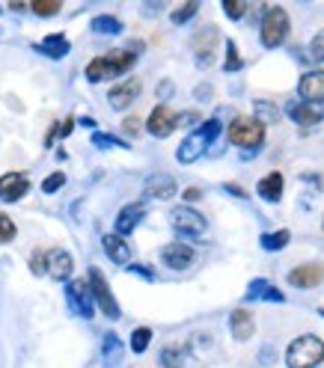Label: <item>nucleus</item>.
<instances>
[{"mask_svg": "<svg viewBox=\"0 0 324 368\" xmlns=\"http://www.w3.org/2000/svg\"><path fill=\"white\" fill-rule=\"evenodd\" d=\"M220 131H223V122H220V119H208L199 131L188 134V137H184V143H179V151H176L179 163H194V161H199V158H203L205 151H208V143H215V139L220 137Z\"/></svg>", "mask_w": 324, "mask_h": 368, "instance_id": "1", "label": "nucleus"}, {"mask_svg": "<svg viewBox=\"0 0 324 368\" xmlns=\"http://www.w3.org/2000/svg\"><path fill=\"white\" fill-rule=\"evenodd\" d=\"M134 60H137V50H114V54H107V57H95L90 66H86V81L98 83L107 78H119V74L131 71Z\"/></svg>", "mask_w": 324, "mask_h": 368, "instance_id": "2", "label": "nucleus"}, {"mask_svg": "<svg viewBox=\"0 0 324 368\" xmlns=\"http://www.w3.org/2000/svg\"><path fill=\"white\" fill-rule=\"evenodd\" d=\"M285 362L289 368H316L324 362V341L316 336H301L295 339L289 350H285Z\"/></svg>", "mask_w": 324, "mask_h": 368, "instance_id": "3", "label": "nucleus"}, {"mask_svg": "<svg viewBox=\"0 0 324 368\" xmlns=\"http://www.w3.org/2000/svg\"><path fill=\"white\" fill-rule=\"evenodd\" d=\"M259 36H262V45H265V48H280L285 42V36H289V12H285L283 6L265 9Z\"/></svg>", "mask_w": 324, "mask_h": 368, "instance_id": "4", "label": "nucleus"}, {"mask_svg": "<svg viewBox=\"0 0 324 368\" xmlns=\"http://www.w3.org/2000/svg\"><path fill=\"white\" fill-rule=\"evenodd\" d=\"M229 143L241 146L244 151H256L262 143H265V125L256 122V119H232L229 125Z\"/></svg>", "mask_w": 324, "mask_h": 368, "instance_id": "5", "label": "nucleus"}, {"mask_svg": "<svg viewBox=\"0 0 324 368\" xmlns=\"http://www.w3.org/2000/svg\"><path fill=\"white\" fill-rule=\"evenodd\" d=\"M86 285H90V294H93V300L98 303V309H102L110 321H116L122 312H119V303H116V297H114V291H110L104 273L98 271V268H90V279H86Z\"/></svg>", "mask_w": 324, "mask_h": 368, "instance_id": "6", "label": "nucleus"}, {"mask_svg": "<svg viewBox=\"0 0 324 368\" xmlns=\"http://www.w3.org/2000/svg\"><path fill=\"white\" fill-rule=\"evenodd\" d=\"M170 226H173V229H176L179 235H191V238L203 235V232L208 229V223H205L203 214L194 211V208H188V205H179V208L170 211Z\"/></svg>", "mask_w": 324, "mask_h": 368, "instance_id": "7", "label": "nucleus"}, {"mask_svg": "<svg viewBox=\"0 0 324 368\" xmlns=\"http://www.w3.org/2000/svg\"><path fill=\"white\" fill-rule=\"evenodd\" d=\"M66 300H69V309L81 318H93L95 306H93V294H90V285L83 279H69L66 285Z\"/></svg>", "mask_w": 324, "mask_h": 368, "instance_id": "8", "label": "nucleus"}, {"mask_svg": "<svg viewBox=\"0 0 324 368\" xmlns=\"http://www.w3.org/2000/svg\"><path fill=\"white\" fill-rule=\"evenodd\" d=\"M176 125H179V116H176V113H173L167 104H158L152 113H149L146 131L152 134V137H170L173 131H176Z\"/></svg>", "mask_w": 324, "mask_h": 368, "instance_id": "9", "label": "nucleus"}, {"mask_svg": "<svg viewBox=\"0 0 324 368\" xmlns=\"http://www.w3.org/2000/svg\"><path fill=\"white\" fill-rule=\"evenodd\" d=\"M161 261L167 264L170 271H188L191 264L196 261V252L188 247V244H167V247H161Z\"/></svg>", "mask_w": 324, "mask_h": 368, "instance_id": "10", "label": "nucleus"}, {"mask_svg": "<svg viewBox=\"0 0 324 368\" xmlns=\"http://www.w3.org/2000/svg\"><path fill=\"white\" fill-rule=\"evenodd\" d=\"M321 279H324V268H321V264H316V261H309V264H297L295 271H289V285L304 288V291L321 285Z\"/></svg>", "mask_w": 324, "mask_h": 368, "instance_id": "11", "label": "nucleus"}, {"mask_svg": "<svg viewBox=\"0 0 324 368\" xmlns=\"http://www.w3.org/2000/svg\"><path fill=\"white\" fill-rule=\"evenodd\" d=\"M74 271V261L66 250H51L45 256V273H51V279H60V282H69Z\"/></svg>", "mask_w": 324, "mask_h": 368, "instance_id": "12", "label": "nucleus"}, {"mask_svg": "<svg viewBox=\"0 0 324 368\" xmlns=\"http://www.w3.org/2000/svg\"><path fill=\"white\" fill-rule=\"evenodd\" d=\"M137 95H140V81L128 78V81L116 83L114 90L107 93V101H110V107H114V110H126V107H131L137 101Z\"/></svg>", "mask_w": 324, "mask_h": 368, "instance_id": "13", "label": "nucleus"}, {"mask_svg": "<svg viewBox=\"0 0 324 368\" xmlns=\"http://www.w3.org/2000/svg\"><path fill=\"white\" fill-rule=\"evenodd\" d=\"M217 39H220V36H217L215 27H203L194 36L191 45H194V54H196L199 66H208V62H211V57H215V48H217Z\"/></svg>", "mask_w": 324, "mask_h": 368, "instance_id": "14", "label": "nucleus"}, {"mask_svg": "<svg viewBox=\"0 0 324 368\" xmlns=\"http://www.w3.org/2000/svg\"><path fill=\"white\" fill-rule=\"evenodd\" d=\"M143 214H146V208L140 205V202H131V205H126L119 211V217H116V232L114 235H131L137 226H140V220H143Z\"/></svg>", "mask_w": 324, "mask_h": 368, "instance_id": "15", "label": "nucleus"}, {"mask_svg": "<svg viewBox=\"0 0 324 368\" xmlns=\"http://www.w3.org/2000/svg\"><path fill=\"white\" fill-rule=\"evenodd\" d=\"M143 190H146V196H155V199H170L179 187H176V179H173V175L158 172V175H149L146 184H143Z\"/></svg>", "mask_w": 324, "mask_h": 368, "instance_id": "16", "label": "nucleus"}, {"mask_svg": "<svg viewBox=\"0 0 324 368\" xmlns=\"http://www.w3.org/2000/svg\"><path fill=\"white\" fill-rule=\"evenodd\" d=\"M301 95L306 104H318L324 98V71H306L301 78Z\"/></svg>", "mask_w": 324, "mask_h": 368, "instance_id": "17", "label": "nucleus"}, {"mask_svg": "<svg viewBox=\"0 0 324 368\" xmlns=\"http://www.w3.org/2000/svg\"><path fill=\"white\" fill-rule=\"evenodd\" d=\"M247 300L250 303H256V300H268V303H283L285 300V294L280 288H274L268 279H253L250 282V288H247Z\"/></svg>", "mask_w": 324, "mask_h": 368, "instance_id": "18", "label": "nucleus"}, {"mask_svg": "<svg viewBox=\"0 0 324 368\" xmlns=\"http://www.w3.org/2000/svg\"><path fill=\"white\" fill-rule=\"evenodd\" d=\"M102 247L110 256V261H116V264H128L131 261V247L126 244V238H119V235L110 232V235L102 238Z\"/></svg>", "mask_w": 324, "mask_h": 368, "instance_id": "19", "label": "nucleus"}, {"mask_svg": "<svg viewBox=\"0 0 324 368\" xmlns=\"http://www.w3.org/2000/svg\"><path fill=\"white\" fill-rule=\"evenodd\" d=\"M289 116H292V122H297V125H318L321 119H324V107H318V104H292L289 107Z\"/></svg>", "mask_w": 324, "mask_h": 368, "instance_id": "20", "label": "nucleus"}, {"mask_svg": "<svg viewBox=\"0 0 324 368\" xmlns=\"http://www.w3.org/2000/svg\"><path fill=\"white\" fill-rule=\"evenodd\" d=\"M69 39L66 36H60V33H54V36H45V39L36 45V50L39 54H45V57H51V60H60V57H66L69 54Z\"/></svg>", "mask_w": 324, "mask_h": 368, "instance_id": "21", "label": "nucleus"}, {"mask_svg": "<svg viewBox=\"0 0 324 368\" xmlns=\"http://www.w3.org/2000/svg\"><path fill=\"white\" fill-rule=\"evenodd\" d=\"M256 190H259V196L265 202H280L283 199V175L280 172H268L265 179L256 184Z\"/></svg>", "mask_w": 324, "mask_h": 368, "instance_id": "22", "label": "nucleus"}, {"mask_svg": "<svg viewBox=\"0 0 324 368\" xmlns=\"http://www.w3.org/2000/svg\"><path fill=\"white\" fill-rule=\"evenodd\" d=\"M229 324H232V336L238 341H247L253 336V315H250V309H235Z\"/></svg>", "mask_w": 324, "mask_h": 368, "instance_id": "23", "label": "nucleus"}, {"mask_svg": "<svg viewBox=\"0 0 324 368\" xmlns=\"http://www.w3.org/2000/svg\"><path fill=\"white\" fill-rule=\"evenodd\" d=\"M102 350H104V365H107V368H116V365L122 362V357H126V348H122V341H119L114 333L104 336Z\"/></svg>", "mask_w": 324, "mask_h": 368, "instance_id": "24", "label": "nucleus"}, {"mask_svg": "<svg viewBox=\"0 0 324 368\" xmlns=\"http://www.w3.org/2000/svg\"><path fill=\"white\" fill-rule=\"evenodd\" d=\"M289 240H292V232L289 229H277V232H265L262 235V250H268V252H277L283 247H289Z\"/></svg>", "mask_w": 324, "mask_h": 368, "instance_id": "25", "label": "nucleus"}, {"mask_svg": "<svg viewBox=\"0 0 324 368\" xmlns=\"http://www.w3.org/2000/svg\"><path fill=\"white\" fill-rule=\"evenodd\" d=\"M93 33L119 36V33H122V21L114 18V15H98V18H93Z\"/></svg>", "mask_w": 324, "mask_h": 368, "instance_id": "26", "label": "nucleus"}, {"mask_svg": "<svg viewBox=\"0 0 324 368\" xmlns=\"http://www.w3.org/2000/svg\"><path fill=\"white\" fill-rule=\"evenodd\" d=\"M152 345V329L149 327H137L131 333V350L134 353H146V348Z\"/></svg>", "mask_w": 324, "mask_h": 368, "instance_id": "27", "label": "nucleus"}, {"mask_svg": "<svg viewBox=\"0 0 324 368\" xmlns=\"http://www.w3.org/2000/svg\"><path fill=\"white\" fill-rule=\"evenodd\" d=\"M253 110H256V116H253V119L262 122V125H265V122H277V119H280V110L274 107L271 101H256Z\"/></svg>", "mask_w": 324, "mask_h": 368, "instance_id": "28", "label": "nucleus"}, {"mask_svg": "<svg viewBox=\"0 0 324 368\" xmlns=\"http://www.w3.org/2000/svg\"><path fill=\"white\" fill-rule=\"evenodd\" d=\"M196 12H199V4H196V0H188V4H184V6H179V9H173V24H188L194 15H196Z\"/></svg>", "mask_w": 324, "mask_h": 368, "instance_id": "29", "label": "nucleus"}, {"mask_svg": "<svg viewBox=\"0 0 324 368\" xmlns=\"http://www.w3.org/2000/svg\"><path fill=\"white\" fill-rule=\"evenodd\" d=\"M184 353L179 350V348H164V350H161V365H164V368H182L184 365Z\"/></svg>", "mask_w": 324, "mask_h": 368, "instance_id": "30", "label": "nucleus"}, {"mask_svg": "<svg viewBox=\"0 0 324 368\" xmlns=\"http://www.w3.org/2000/svg\"><path fill=\"white\" fill-rule=\"evenodd\" d=\"M36 15H42V18H48V15H57L60 12V0H36V4L30 6Z\"/></svg>", "mask_w": 324, "mask_h": 368, "instance_id": "31", "label": "nucleus"}, {"mask_svg": "<svg viewBox=\"0 0 324 368\" xmlns=\"http://www.w3.org/2000/svg\"><path fill=\"white\" fill-rule=\"evenodd\" d=\"M12 238H15V223L9 214H0V244H9Z\"/></svg>", "mask_w": 324, "mask_h": 368, "instance_id": "32", "label": "nucleus"}, {"mask_svg": "<svg viewBox=\"0 0 324 368\" xmlns=\"http://www.w3.org/2000/svg\"><path fill=\"white\" fill-rule=\"evenodd\" d=\"M93 143H95V149H114V146H122V149H128V143H119L116 137H110V134H102V131H95V134H93Z\"/></svg>", "mask_w": 324, "mask_h": 368, "instance_id": "33", "label": "nucleus"}, {"mask_svg": "<svg viewBox=\"0 0 324 368\" xmlns=\"http://www.w3.org/2000/svg\"><path fill=\"white\" fill-rule=\"evenodd\" d=\"M63 184H66V175H63V172H51V175H48V179L42 182V190H45V193H57V190L63 187Z\"/></svg>", "mask_w": 324, "mask_h": 368, "instance_id": "34", "label": "nucleus"}, {"mask_svg": "<svg viewBox=\"0 0 324 368\" xmlns=\"http://www.w3.org/2000/svg\"><path fill=\"white\" fill-rule=\"evenodd\" d=\"M238 69H241L238 48H235V42L229 39V42H227V71H238Z\"/></svg>", "mask_w": 324, "mask_h": 368, "instance_id": "35", "label": "nucleus"}, {"mask_svg": "<svg viewBox=\"0 0 324 368\" xmlns=\"http://www.w3.org/2000/svg\"><path fill=\"white\" fill-rule=\"evenodd\" d=\"M223 12H227L229 18H235L238 21L244 12H247V4H238V0H223Z\"/></svg>", "mask_w": 324, "mask_h": 368, "instance_id": "36", "label": "nucleus"}, {"mask_svg": "<svg viewBox=\"0 0 324 368\" xmlns=\"http://www.w3.org/2000/svg\"><path fill=\"white\" fill-rule=\"evenodd\" d=\"M21 179H24V175H21V172H6V175H4V179H0V199H4V196H6V193H9V190H12V187H15V184H18Z\"/></svg>", "mask_w": 324, "mask_h": 368, "instance_id": "37", "label": "nucleus"}, {"mask_svg": "<svg viewBox=\"0 0 324 368\" xmlns=\"http://www.w3.org/2000/svg\"><path fill=\"white\" fill-rule=\"evenodd\" d=\"M309 57L318 60V62H324V30L316 36L313 42H309Z\"/></svg>", "mask_w": 324, "mask_h": 368, "instance_id": "38", "label": "nucleus"}, {"mask_svg": "<svg viewBox=\"0 0 324 368\" xmlns=\"http://www.w3.org/2000/svg\"><path fill=\"white\" fill-rule=\"evenodd\" d=\"M27 190H30V182H27V179H21V182L9 190V193H6L4 199H6V202H15V199H21L24 193H27Z\"/></svg>", "mask_w": 324, "mask_h": 368, "instance_id": "39", "label": "nucleus"}, {"mask_svg": "<svg viewBox=\"0 0 324 368\" xmlns=\"http://www.w3.org/2000/svg\"><path fill=\"white\" fill-rule=\"evenodd\" d=\"M45 256H48L45 250H36V252H33V259H30V271H33L36 276L45 273Z\"/></svg>", "mask_w": 324, "mask_h": 368, "instance_id": "40", "label": "nucleus"}, {"mask_svg": "<svg viewBox=\"0 0 324 368\" xmlns=\"http://www.w3.org/2000/svg\"><path fill=\"white\" fill-rule=\"evenodd\" d=\"M122 128H126V134H140V119H137V116H131V119H126V122H122Z\"/></svg>", "mask_w": 324, "mask_h": 368, "instance_id": "41", "label": "nucleus"}, {"mask_svg": "<svg viewBox=\"0 0 324 368\" xmlns=\"http://www.w3.org/2000/svg\"><path fill=\"white\" fill-rule=\"evenodd\" d=\"M128 271L137 273V276H143V279H155V273L149 271V268H137V264H128Z\"/></svg>", "mask_w": 324, "mask_h": 368, "instance_id": "42", "label": "nucleus"}, {"mask_svg": "<svg viewBox=\"0 0 324 368\" xmlns=\"http://www.w3.org/2000/svg\"><path fill=\"white\" fill-rule=\"evenodd\" d=\"M196 98H199V101H208V98H211V86H208V83H199V86H196Z\"/></svg>", "mask_w": 324, "mask_h": 368, "instance_id": "43", "label": "nucleus"}, {"mask_svg": "<svg viewBox=\"0 0 324 368\" xmlns=\"http://www.w3.org/2000/svg\"><path fill=\"white\" fill-rule=\"evenodd\" d=\"M271 360H277V350H274L271 345L262 348V362H271Z\"/></svg>", "mask_w": 324, "mask_h": 368, "instance_id": "44", "label": "nucleus"}, {"mask_svg": "<svg viewBox=\"0 0 324 368\" xmlns=\"http://www.w3.org/2000/svg\"><path fill=\"white\" fill-rule=\"evenodd\" d=\"M199 119V113H182L179 116V125H194Z\"/></svg>", "mask_w": 324, "mask_h": 368, "instance_id": "45", "label": "nucleus"}, {"mask_svg": "<svg viewBox=\"0 0 324 368\" xmlns=\"http://www.w3.org/2000/svg\"><path fill=\"white\" fill-rule=\"evenodd\" d=\"M170 93H173V83H170V81H164V83L158 86V95H161V98H170Z\"/></svg>", "mask_w": 324, "mask_h": 368, "instance_id": "46", "label": "nucleus"}, {"mask_svg": "<svg viewBox=\"0 0 324 368\" xmlns=\"http://www.w3.org/2000/svg\"><path fill=\"white\" fill-rule=\"evenodd\" d=\"M199 196H203V193H199L196 187H188V190H184V199H188V202H194V199H199Z\"/></svg>", "mask_w": 324, "mask_h": 368, "instance_id": "47", "label": "nucleus"}, {"mask_svg": "<svg viewBox=\"0 0 324 368\" xmlns=\"http://www.w3.org/2000/svg\"><path fill=\"white\" fill-rule=\"evenodd\" d=\"M227 190H229V193H232V196H241V199L247 196V193H244V190H241L238 184H227Z\"/></svg>", "mask_w": 324, "mask_h": 368, "instance_id": "48", "label": "nucleus"}, {"mask_svg": "<svg viewBox=\"0 0 324 368\" xmlns=\"http://www.w3.org/2000/svg\"><path fill=\"white\" fill-rule=\"evenodd\" d=\"M321 315H324V312H321Z\"/></svg>", "mask_w": 324, "mask_h": 368, "instance_id": "49", "label": "nucleus"}]
</instances>
